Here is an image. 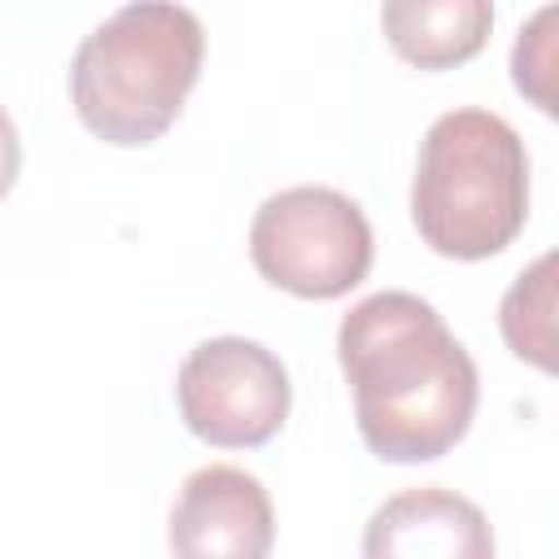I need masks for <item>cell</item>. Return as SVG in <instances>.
Returning <instances> with one entry per match:
<instances>
[{"mask_svg":"<svg viewBox=\"0 0 559 559\" xmlns=\"http://www.w3.org/2000/svg\"><path fill=\"white\" fill-rule=\"evenodd\" d=\"M380 26L389 48L419 70L472 61L493 31V0H384Z\"/></svg>","mask_w":559,"mask_h":559,"instance_id":"obj_8","label":"cell"},{"mask_svg":"<svg viewBox=\"0 0 559 559\" xmlns=\"http://www.w3.org/2000/svg\"><path fill=\"white\" fill-rule=\"evenodd\" d=\"M275 542V511L258 476L231 463L197 467L170 511V550L183 559H262Z\"/></svg>","mask_w":559,"mask_h":559,"instance_id":"obj_6","label":"cell"},{"mask_svg":"<svg viewBox=\"0 0 559 559\" xmlns=\"http://www.w3.org/2000/svg\"><path fill=\"white\" fill-rule=\"evenodd\" d=\"M205 57L201 17L175 0H131L83 35L70 61L79 122L105 144H153L183 109Z\"/></svg>","mask_w":559,"mask_h":559,"instance_id":"obj_2","label":"cell"},{"mask_svg":"<svg viewBox=\"0 0 559 559\" xmlns=\"http://www.w3.org/2000/svg\"><path fill=\"white\" fill-rule=\"evenodd\" d=\"M175 397L192 437L223 450H253L284 428L293 384L266 345L249 336H210L183 358Z\"/></svg>","mask_w":559,"mask_h":559,"instance_id":"obj_5","label":"cell"},{"mask_svg":"<svg viewBox=\"0 0 559 559\" xmlns=\"http://www.w3.org/2000/svg\"><path fill=\"white\" fill-rule=\"evenodd\" d=\"M507 349L542 371H555V253H542L507 288L498 310Z\"/></svg>","mask_w":559,"mask_h":559,"instance_id":"obj_9","label":"cell"},{"mask_svg":"<svg viewBox=\"0 0 559 559\" xmlns=\"http://www.w3.org/2000/svg\"><path fill=\"white\" fill-rule=\"evenodd\" d=\"M371 223L336 188L297 183L266 197L249 223V258L258 275L293 297H345L371 271Z\"/></svg>","mask_w":559,"mask_h":559,"instance_id":"obj_4","label":"cell"},{"mask_svg":"<svg viewBox=\"0 0 559 559\" xmlns=\"http://www.w3.org/2000/svg\"><path fill=\"white\" fill-rule=\"evenodd\" d=\"M367 450L384 463H428L454 450L480 397L472 354L415 293L362 297L336 332Z\"/></svg>","mask_w":559,"mask_h":559,"instance_id":"obj_1","label":"cell"},{"mask_svg":"<svg viewBox=\"0 0 559 559\" xmlns=\"http://www.w3.org/2000/svg\"><path fill=\"white\" fill-rule=\"evenodd\" d=\"M17 166H22V144H17V127L13 118L0 109V197L13 188L17 179Z\"/></svg>","mask_w":559,"mask_h":559,"instance_id":"obj_11","label":"cell"},{"mask_svg":"<svg viewBox=\"0 0 559 559\" xmlns=\"http://www.w3.org/2000/svg\"><path fill=\"white\" fill-rule=\"evenodd\" d=\"M411 218L441 258L502 253L528 218V153L515 127L489 109L441 114L419 144Z\"/></svg>","mask_w":559,"mask_h":559,"instance_id":"obj_3","label":"cell"},{"mask_svg":"<svg viewBox=\"0 0 559 559\" xmlns=\"http://www.w3.org/2000/svg\"><path fill=\"white\" fill-rule=\"evenodd\" d=\"M550 26H555V4H546L524 31H520V39H515V52H511V70H515V87L533 100V105H542L546 114H555V96H550V66H555V35H550Z\"/></svg>","mask_w":559,"mask_h":559,"instance_id":"obj_10","label":"cell"},{"mask_svg":"<svg viewBox=\"0 0 559 559\" xmlns=\"http://www.w3.org/2000/svg\"><path fill=\"white\" fill-rule=\"evenodd\" d=\"M362 555L371 559H485L493 555L489 520L476 502L454 489L424 485L389 498L362 533Z\"/></svg>","mask_w":559,"mask_h":559,"instance_id":"obj_7","label":"cell"}]
</instances>
